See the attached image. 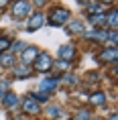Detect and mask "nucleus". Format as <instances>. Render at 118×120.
<instances>
[{"label":"nucleus","instance_id":"6ab92c4d","mask_svg":"<svg viewBox=\"0 0 118 120\" xmlns=\"http://www.w3.org/2000/svg\"><path fill=\"white\" fill-rule=\"evenodd\" d=\"M8 0H0V6H4V4H6Z\"/></svg>","mask_w":118,"mask_h":120},{"label":"nucleus","instance_id":"a211bd4d","mask_svg":"<svg viewBox=\"0 0 118 120\" xmlns=\"http://www.w3.org/2000/svg\"><path fill=\"white\" fill-rule=\"evenodd\" d=\"M110 26H116V12L110 14Z\"/></svg>","mask_w":118,"mask_h":120},{"label":"nucleus","instance_id":"412c9836","mask_svg":"<svg viewBox=\"0 0 118 120\" xmlns=\"http://www.w3.org/2000/svg\"><path fill=\"white\" fill-rule=\"evenodd\" d=\"M35 2H37V4H43V0H35Z\"/></svg>","mask_w":118,"mask_h":120},{"label":"nucleus","instance_id":"9d476101","mask_svg":"<svg viewBox=\"0 0 118 120\" xmlns=\"http://www.w3.org/2000/svg\"><path fill=\"white\" fill-rule=\"evenodd\" d=\"M14 73H16V77H29L31 75V69H29V67H16Z\"/></svg>","mask_w":118,"mask_h":120},{"label":"nucleus","instance_id":"39448f33","mask_svg":"<svg viewBox=\"0 0 118 120\" xmlns=\"http://www.w3.org/2000/svg\"><path fill=\"white\" fill-rule=\"evenodd\" d=\"M43 16H41V14H35V16H33L31 20H29V31H37L39 26H43Z\"/></svg>","mask_w":118,"mask_h":120},{"label":"nucleus","instance_id":"0eeeda50","mask_svg":"<svg viewBox=\"0 0 118 120\" xmlns=\"http://www.w3.org/2000/svg\"><path fill=\"white\" fill-rule=\"evenodd\" d=\"M55 86H57V79H45L41 83V92H53Z\"/></svg>","mask_w":118,"mask_h":120},{"label":"nucleus","instance_id":"aec40b11","mask_svg":"<svg viewBox=\"0 0 118 120\" xmlns=\"http://www.w3.org/2000/svg\"><path fill=\"white\" fill-rule=\"evenodd\" d=\"M110 120H116V114H112V116H110Z\"/></svg>","mask_w":118,"mask_h":120},{"label":"nucleus","instance_id":"f3484780","mask_svg":"<svg viewBox=\"0 0 118 120\" xmlns=\"http://www.w3.org/2000/svg\"><path fill=\"white\" fill-rule=\"evenodd\" d=\"M6 47H8V39H6V37H2V39H0V51L6 49Z\"/></svg>","mask_w":118,"mask_h":120},{"label":"nucleus","instance_id":"6e6552de","mask_svg":"<svg viewBox=\"0 0 118 120\" xmlns=\"http://www.w3.org/2000/svg\"><path fill=\"white\" fill-rule=\"evenodd\" d=\"M102 59H104V61H112V63H114V61H116V49H114V47H112V49H106L104 53H102Z\"/></svg>","mask_w":118,"mask_h":120},{"label":"nucleus","instance_id":"9b49d317","mask_svg":"<svg viewBox=\"0 0 118 120\" xmlns=\"http://www.w3.org/2000/svg\"><path fill=\"white\" fill-rule=\"evenodd\" d=\"M92 104H106V94H94L92 96Z\"/></svg>","mask_w":118,"mask_h":120},{"label":"nucleus","instance_id":"f03ea898","mask_svg":"<svg viewBox=\"0 0 118 120\" xmlns=\"http://www.w3.org/2000/svg\"><path fill=\"white\" fill-rule=\"evenodd\" d=\"M35 65H37V69H39V71H47V69H51L53 59H51L47 53H39V57H37V61H35Z\"/></svg>","mask_w":118,"mask_h":120},{"label":"nucleus","instance_id":"4468645a","mask_svg":"<svg viewBox=\"0 0 118 120\" xmlns=\"http://www.w3.org/2000/svg\"><path fill=\"white\" fill-rule=\"evenodd\" d=\"M92 22H94V25H98V26H104L106 25V16H104V14H98V16H94V19H92Z\"/></svg>","mask_w":118,"mask_h":120},{"label":"nucleus","instance_id":"4be33fe9","mask_svg":"<svg viewBox=\"0 0 118 120\" xmlns=\"http://www.w3.org/2000/svg\"><path fill=\"white\" fill-rule=\"evenodd\" d=\"M104 2H114V0H104Z\"/></svg>","mask_w":118,"mask_h":120},{"label":"nucleus","instance_id":"423d86ee","mask_svg":"<svg viewBox=\"0 0 118 120\" xmlns=\"http://www.w3.org/2000/svg\"><path fill=\"white\" fill-rule=\"evenodd\" d=\"M35 57H39V49H37V47H29V49L25 51V55H23V61L29 63V61L35 59Z\"/></svg>","mask_w":118,"mask_h":120},{"label":"nucleus","instance_id":"1a4fd4ad","mask_svg":"<svg viewBox=\"0 0 118 120\" xmlns=\"http://www.w3.org/2000/svg\"><path fill=\"white\" fill-rule=\"evenodd\" d=\"M73 47H69V45H65V47H61V51H59V57L61 59H69V57H73Z\"/></svg>","mask_w":118,"mask_h":120},{"label":"nucleus","instance_id":"ddd939ff","mask_svg":"<svg viewBox=\"0 0 118 120\" xmlns=\"http://www.w3.org/2000/svg\"><path fill=\"white\" fill-rule=\"evenodd\" d=\"M4 104H6V106H16V96L6 94V96H4Z\"/></svg>","mask_w":118,"mask_h":120},{"label":"nucleus","instance_id":"dca6fc26","mask_svg":"<svg viewBox=\"0 0 118 120\" xmlns=\"http://www.w3.org/2000/svg\"><path fill=\"white\" fill-rule=\"evenodd\" d=\"M75 120H90V112H86V110H81L80 114H77V118Z\"/></svg>","mask_w":118,"mask_h":120},{"label":"nucleus","instance_id":"2eb2a0df","mask_svg":"<svg viewBox=\"0 0 118 120\" xmlns=\"http://www.w3.org/2000/svg\"><path fill=\"white\" fill-rule=\"evenodd\" d=\"M69 31L71 33H81L84 31V25H81V22H73V25L69 26Z\"/></svg>","mask_w":118,"mask_h":120},{"label":"nucleus","instance_id":"7ed1b4c3","mask_svg":"<svg viewBox=\"0 0 118 120\" xmlns=\"http://www.w3.org/2000/svg\"><path fill=\"white\" fill-rule=\"evenodd\" d=\"M23 110L29 112V114H39V100H35L33 96L25 98V102H23Z\"/></svg>","mask_w":118,"mask_h":120},{"label":"nucleus","instance_id":"f8f14e48","mask_svg":"<svg viewBox=\"0 0 118 120\" xmlns=\"http://www.w3.org/2000/svg\"><path fill=\"white\" fill-rule=\"evenodd\" d=\"M0 63H2V65H8V67H10V65L14 63V57H12V55H2V57H0Z\"/></svg>","mask_w":118,"mask_h":120},{"label":"nucleus","instance_id":"f257e3e1","mask_svg":"<svg viewBox=\"0 0 118 120\" xmlns=\"http://www.w3.org/2000/svg\"><path fill=\"white\" fill-rule=\"evenodd\" d=\"M71 19V14H69L67 8H55L53 12H51V22L53 25H63V22H67V20Z\"/></svg>","mask_w":118,"mask_h":120},{"label":"nucleus","instance_id":"20e7f679","mask_svg":"<svg viewBox=\"0 0 118 120\" xmlns=\"http://www.w3.org/2000/svg\"><path fill=\"white\" fill-rule=\"evenodd\" d=\"M29 10H31V6H29L27 0H16L12 12H14V16H25V14H29Z\"/></svg>","mask_w":118,"mask_h":120}]
</instances>
